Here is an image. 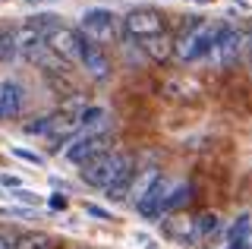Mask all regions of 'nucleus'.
Returning a JSON list of instances; mask_svg holds the SVG:
<instances>
[{"label":"nucleus","mask_w":252,"mask_h":249,"mask_svg":"<svg viewBox=\"0 0 252 249\" xmlns=\"http://www.w3.org/2000/svg\"><path fill=\"white\" fill-rule=\"evenodd\" d=\"M243 44H246L243 32H236V29L230 26L224 35H220V41L215 44V48H211L208 63L215 66V69H227V66H233V63H236V57L243 54Z\"/></svg>","instance_id":"obj_7"},{"label":"nucleus","mask_w":252,"mask_h":249,"mask_svg":"<svg viewBox=\"0 0 252 249\" xmlns=\"http://www.w3.org/2000/svg\"><path fill=\"white\" fill-rule=\"evenodd\" d=\"M110 145H114V142H110L107 133H79L73 142H66L63 158H66L69 164H76V167H85L89 161L101 158V155H107V152H114Z\"/></svg>","instance_id":"obj_4"},{"label":"nucleus","mask_w":252,"mask_h":249,"mask_svg":"<svg viewBox=\"0 0 252 249\" xmlns=\"http://www.w3.org/2000/svg\"><path fill=\"white\" fill-rule=\"evenodd\" d=\"M22 101H26V89L16 79H0V123L13 120L22 114Z\"/></svg>","instance_id":"obj_9"},{"label":"nucleus","mask_w":252,"mask_h":249,"mask_svg":"<svg viewBox=\"0 0 252 249\" xmlns=\"http://www.w3.org/2000/svg\"><path fill=\"white\" fill-rule=\"evenodd\" d=\"M19 57V38H16V29H0V63H13Z\"/></svg>","instance_id":"obj_15"},{"label":"nucleus","mask_w":252,"mask_h":249,"mask_svg":"<svg viewBox=\"0 0 252 249\" xmlns=\"http://www.w3.org/2000/svg\"><path fill=\"white\" fill-rule=\"evenodd\" d=\"M170 186H173V180L161 177V180L152 186V192H148V196L136 205V208H139V215H142V218H152V221H164V202H167Z\"/></svg>","instance_id":"obj_10"},{"label":"nucleus","mask_w":252,"mask_h":249,"mask_svg":"<svg viewBox=\"0 0 252 249\" xmlns=\"http://www.w3.org/2000/svg\"><path fill=\"white\" fill-rule=\"evenodd\" d=\"M189 199H192V186H189L186 180H173L170 192H167V202H164V221H167L173 212L186 208V205H189Z\"/></svg>","instance_id":"obj_12"},{"label":"nucleus","mask_w":252,"mask_h":249,"mask_svg":"<svg viewBox=\"0 0 252 249\" xmlns=\"http://www.w3.org/2000/svg\"><path fill=\"white\" fill-rule=\"evenodd\" d=\"M10 196H13V199H19V202H26V205H38V202H41L32 189H22V186H19V189H10Z\"/></svg>","instance_id":"obj_20"},{"label":"nucleus","mask_w":252,"mask_h":249,"mask_svg":"<svg viewBox=\"0 0 252 249\" xmlns=\"http://www.w3.org/2000/svg\"><path fill=\"white\" fill-rule=\"evenodd\" d=\"M123 32L136 41H145V38H158L164 35V16L158 10H148V6H139L129 16L123 19Z\"/></svg>","instance_id":"obj_5"},{"label":"nucleus","mask_w":252,"mask_h":249,"mask_svg":"<svg viewBox=\"0 0 252 249\" xmlns=\"http://www.w3.org/2000/svg\"><path fill=\"white\" fill-rule=\"evenodd\" d=\"M29 6H44V3H57V0H26Z\"/></svg>","instance_id":"obj_25"},{"label":"nucleus","mask_w":252,"mask_h":249,"mask_svg":"<svg viewBox=\"0 0 252 249\" xmlns=\"http://www.w3.org/2000/svg\"><path fill=\"white\" fill-rule=\"evenodd\" d=\"M107 111L104 107H82L79 111V126L82 133H107Z\"/></svg>","instance_id":"obj_13"},{"label":"nucleus","mask_w":252,"mask_h":249,"mask_svg":"<svg viewBox=\"0 0 252 249\" xmlns=\"http://www.w3.org/2000/svg\"><path fill=\"white\" fill-rule=\"evenodd\" d=\"M82 35L89 38V41L101 44V48H107V44H114L117 38H120V29H123V19H117V13L104 10V6H92V10L82 13Z\"/></svg>","instance_id":"obj_3"},{"label":"nucleus","mask_w":252,"mask_h":249,"mask_svg":"<svg viewBox=\"0 0 252 249\" xmlns=\"http://www.w3.org/2000/svg\"><path fill=\"white\" fill-rule=\"evenodd\" d=\"M142 48H145L148 54H152L155 60H164L170 54V38L167 35H158V38H145V41H142Z\"/></svg>","instance_id":"obj_16"},{"label":"nucleus","mask_w":252,"mask_h":249,"mask_svg":"<svg viewBox=\"0 0 252 249\" xmlns=\"http://www.w3.org/2000/svg\"><path fill=\"white\" fill-rule=\"evenodd\" d=\"M195 3H211V0H195Z\"/></svg>","instance_id":"obj_26"},{"label":"nucleus","mask_w":252,"mask_h":249,"mask_svg":"<svg viewBox=\"0 0 252 249\" xmlns=\"http://www.w3.org/2000/svg\"><path fill=\"white\" fill-rule=\"evenodd\" d=\"M0 249H16V240H10V237L0 233Z\"/></svg>","instance_id":"obj_24"},{"label":"nucleus","mask_w":252,"mask_h":249,"mask_svg":"<svg viewBox=\"0 0 252 249\" xmlns=\"http://www.w3.org/2000/svg\"><path fill=\"white\" fill-rule=\"evenodd\" d=\"M224 249H252V212H240L230 221Z\"/></svg>","instance_id":"obj_11"},{"label":"nucleus","mask_w":252,"mask_h":249,"mask_svg":"<svg viewBox=\"0 0 252 249\" xmlns=\"http://www.w3.org/2000/svg\"><path fill=\"white\" fill-rule=\"evenodd\" d=\"M230 29V22L224 19H205V22H195L189 32H183L177 44H173V54H177L183 63H192V60H202L208 57L211 48L220 41V35Z\"/></svg>","instance_id":"obj_1"},{"label":"nucleus","mask_w":252,"mask_h":249,"mask_svg":"<svg viewBox=\"0 0 252 249\" xmlns=\"http://www.w3.org/2000/svg\"><path fill=\"white\" fill-rule=\"evenodd\" d=\"M0 215H6V208H3V205H0Z\"/></svg>","instance_id":"obj_27"},{"label":"nucleus","mask_w":252,"mask_h":249,"mask_svg":"<svg viewBox=\"0 0 252 249\" xmlns=\"http://www.w3.org/2000/svg\"><path fill=\"white\" fill-rule=\"evenodd\" d=\"M16 249H47V240L41 233H22V237L16 240Z\"/></svg>","instance_id":"obj_18"},{"label":"nucleus","mask_w":252,"mask_h":249,"mask_svg":"<svg viewBox=\"0 0 252 249\" xmlns=\"http://www.w3.org/2000/svg\"><path fill=\"white\" fill-rule=\"evenodd\" d=\"M79 63H82L85 76L94 79V82H104L107 76H110V60H107L104 48L94 44V41H89V38L82 41V57H79Z\"/></svg>","instance_id":"obj_8"},{"label":"nucleus","mask_w":252,"mask_h":249,"mask_svg":"<svg viewBox=\"0 0 252 249\" xmlns=\"http://www.w3.org/2000/svg\"><path fill=\"white\" fill-rule=\"evenodd\" d=\"M47 205H51V208H57V212H63V208H66V205H69V199H66V196H63V192H54V196H51V199H47Z\"/></svg>","instance_id":"obj_22"},{"label":"nucleus","mask_w":252,"mask_h":249,"mask_svg":"<svg viewBox=\"0 0 252 249\" xmlns=\"http://www.w3.org/2000/svg\"><path fill=\"white\" fill-rule=\"evenodd\" d=\"M79 174H82V180L89 186L107 192L110 186L123 183L126 177H132V158L126 152H107V155H101V158L89 161Z\"/></svg>","instance_id":"obj_2"},{"label":"nucleus","mask_w":252,"mask_h":249,"mask_svg":"<svg viewBox=\"0 0 252 249\" xmlns=\"http://www.w3.org/2000/svg\"><path fill=\"white\" fill-rule=\"evenodd\" d=\"M195 227H199V237L205 240V237H211V233L220 230V218H218L215 212H208V215H202L199 221H195Z\"/></svg>","instance_id":"obj_17"},{"label":"nucleus","mask_w":252,"mask_h":249,"mask_svg":"<svg viewBox=\"0 0 252 249\" xmlns=\"http://www.w3.org/2000/svg\"><path fill=\"white\" fill-rule=\"evenodd\" d=\"M85 215H92V218H101V221H114V215H110L107 208H101V205H85Z\"/></svg>","instance_id":"obj_21"},{"label":"nucleus","mask_w":252,"mask_h":249,"mask_svg":"<svg viewBox=\"0 0 252 249\" xmlns=\"http://www.w3.org/2000/svg\"><path fill=\"white\" fill-rule=\"evenodd\" d=\"M158 180H161V170H158V167H145V170H142V174L136 177V180H132V192H129V199L139 205V202L145 199L148 192H152V186H155Z\"/></svg>","instance_id":"obj_14"},{"label":"nucleus","mask_w":252,"mask_h":249,"mask_svg":"<svg viewBox=\"0 0 252 249\" xmlns=\"http://www.w3.org/2000/svg\"><path fill=\"white\" fill-rule=\"evenodd\" d=\"M249 54H252V44H249Z\"/></svg>","instance_id":"obj_28"},{"label":"nucleus","mask_w":252,"mask_h":249,"mask_svg":"<svg viewBox=\"0 0 252 249\" xmlns=\"http://www.w3.org/2000/svg\"><path fill=\"white\" fill-rule=\"evenodd\" d=\"M0 186L3 189H19V177H0Z\"/></svg>","instance_id":"obj_23"},{"label":"nucleus","mask_w":252,"mask_h":249,"mask_svg":"<svg viewBox=\"0 0 252 249\" xmlns=\"http://www.w3.org/2000/svg\"><path fill=\"white\" fill-rule=\"evenodd\" d=\"M82 41H85V35L82 32H76V29H69V26H57L51 35H47V48H51L54 54H57L60 60H66V63H73V60L82 57Z\"/></svg>","instance_id":"obj_6"},{"label":"nucleus","mask_w":252,"mask_h":249,"mask_svg":"<svg viewBox=\"0 0 252 249\" xmlns=\"http://www.w3.org/2000/svg\"><path fill=\"white\" fill-rule=\"evenodd\" d=\"M16 158H22V161H29V164H35V167H44V158L41 155H35V152H29V149H13Z\"/></svg>","instance_id":"obj_19"}]
</instances>
